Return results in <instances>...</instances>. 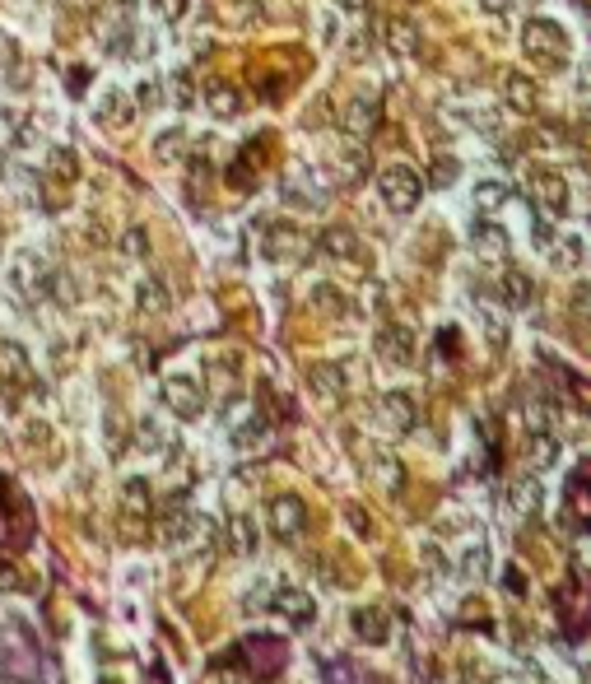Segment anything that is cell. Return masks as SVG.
<instances>
[{
    "mask_svg": "<svg viewBox=\"0 0 591 684\" xmlns=\"http://www.w3.org/2000/svg\"><path fill=\"white\" fill-rule=\"evenodd\" d=\"M121 508L131 512V517H149V512H154V494H149V480H140V475L121 480Z\"/></svg>",
    "mask_w": 591,
    "mask_h": 684,
    "instance_id": "obj_32",
    "label": "cell"
},
{
    "mask_svg": "<svg viewBox=\"0 0 591 684\" xmlns=\"http://www.w3.org/2000/svg\"><path fill=\"white\" fill-rule=\"evenodd\" d=\"M131 98H135V112H163V108H168V80L145 75V80L131 89Z\"/></svg>",
    "mask_w": 591,
    "mask_h": 684,
    "instance_id": "obj_31",
    "label": "cell"
},
{
    "mask_svg": "<svg viewBox=\"0 0 591 684\" xmlns=\"http://www.w3.org/2000/svg\"><path fill=\"white\" fill-rule=\"evenodd\" d=\"M582 261H587V238H582V233H564V238L550 242V266L559 270V275L582 270Z\"/></svg>",
    "mask_w": 591,
    "mask_h": 684,
    "instance_id": "obj_24",
    "label": "cell"
},
{
    "mask_svg": "<svg viewBox=\"0 0 591 684\" xmlns=\"http://www.w3.org/2000/svg\"><path fill=\"white\" fill-rule=\"evenodd\" d=\"M47 261H42L38 252H33V247H19V252L10 256V270H5V275H10V289L14 294H24V298H42V284H47Z\"/></svg>",
    "mask_w": 591,
    "mask_h": 684,
    "instance_id": "obj_10",
    "label": "cell"
},
{
    "mask_svg": "<svg viewBox=\"0 0 591 684\" xmlns=\"http://www.w3.org/2000/svg\"><path fill=\"white\" fill-rule=\"evenodd\" d=\"M368 475H373L382 489H401V461L391 452H368Z\"/></svg>",
    "mask_w": 591,
    "mask_h": 684,
    "instance_id": "obj_36",
    "label": "cell"
},
{
    "mask_svg": "<svg viewBox=\"0 0 591 684\" xmlns=\"http://www.w3.org/2000/svg\"><path fill=\"white\" fill-rule=\"evenodd\" d=\"M266 443H270V424L261 415L242 419L238 429H233V447H238V452H256V447H266Z\"/></svg>",
    "mask_w": 591,
    "mask_h": 684,
    "instance_id": "obj_35",
    "label": "cell"
},
{
    "mask_svg": "<svg viewBox=\"0 0 591 684\" xmlns=\"http://www.w3.org/2000/svg\"><path fill=\"white\" fill-rule=\"evenodd\" d=\"M452 121H457V126H471V131H480V135H498V126H503L498 112L484 108V103H475V108H457L452 112Z\"/></svg>",
    "mask_w": 591,
    "mask_h": 684,
    "instance_id": "obj_34",
    "label": "cell"
},
{
    "mask_svg": "<svg viewBox=\"0 0 591 684\" xmlns=\"http://www.w3.org/2000/svg\"><path fill=\"white\" fill-rule=\"evenodd\" d=\"M5 684H28V680H5Z\"/></svg>",
    "mask_w": 591,
    "mask_h": 684,
    "instance_id": "obj_53",
    "label": "cell"
},
{
    "mask_svg": "<svg viewBox=\"0 0 591 684\" xmlns=\"http://www.w3.org/2000/svg\"><path fill=\"white\" fill-rule=\"evenodd\" d=\"M219 684H247V680H238V675H229V680H219Z\"/></svg>",
    "mask_w": 591,
    "mask_h": 684,
    "instance_id": "obj_50",
    "label": "cell"
},
{
    "mask_svg": "<svg viewBox=\"0 0 591 684\" xmlns=\"http://www.w3.org/2000/svg\"><path fill=\"white\" fill-rule=\"evenodd\" d=\"M266 522H270V531H275L280 540L303 536V526H308V503H303V498H294V494H280L266 508Z\"/></svg>",
    "mask_w": 591,
    "mask_h": 684,
    "instance_id": "obj_12",
    "label": "cell"
},
{
    "mask_svg": "<svg viewBox=\"0 0 591 684\" xmlns=\"http://www.w3.org/2000/svg\"><path fill=\"white\" fill-rule=\"evenodd\" d=\"M345 131L359 140V135H368V126H373V98H350V108H345V121H340Z\"/></svg>",
    "mask_w": 591,
    "mask_h": 684,
    "instance_id": "obj_39",
    "label": "cell"
},
{
    "mask_svg": "<svg viewBox=\"0 0 591 684\" xmlns=\"http://www.w3.org/2000/svg\"><path fill=\"white\" fill-rule=\"evenodd\" d=\"M373 191H377V201H382V210H391L396 219H405V215H415L419 205H424L429 182H424V173H415L410 163H387V168L377 173Z\"/></svg>",
    "mask_w": 591,
    "mask_h": 684,
    "instance_id": "obj_2",
    "label": "cell"
},
{
    "mask_svg": "<svg viewBox=\"0 0 591 684\" xmlns=\"http://www.w3.org/2000/svg\"><path fill=\"white\" fill-rule=\"evenodd\" d=\"M224 540H229V550L238 554V559H252L256 545H261V531H256L252 517H242V512H233L229 526H224Z\"/></svg>",
    "mask_w": 591,
    "mask_h": 684,
    "instance_id": "obj_25",
    "label": "cell"
},
{
    "mask_svg": "<svg viewBox=\"0 0 591 684\" xmlns=\"http://www.w3.org/2000/svg\"><path fill=\"white\" fill-rule=\"evenodd\" d=\"M159 401H163V410L168 415H177V419H201L205 415V405H210V396H205V382L196 373H168L159 382Z\"/></svg>",
    "mask_w": 591,
    "mask_h": 684,
    "instance_id": "obj_5",
    "label": "cell"
},
{
    "mask_svg": "<svg viewBox=\"0 0 591 684\" xmlns=\"http://www.w3.org/2000/svg\"><path fill=\"white\" fill-rule=\"evenodd\" d=\"M187 149H191L187 126H163V131L149 135V154H154V163H163V168L182 163L187 159Z\"/></svg>",
    "mask_w": 591,
    "mask_h": 684,
    "instance_id": "obj_19",
    "label": "cell"
},
{
    "mask_svg": "<svg viewBox=\"0 0 591 684\" xmlns=\"http://www.w3.org/2000/svg\"><path fill=\"white\" fill-rule=\"evenodd\" d=\"M247 605L289 619L294 629H312V624H317V601H312L303 587H289V582H261V587L247 596Z\"/></svg>",
    "mask_w": 591,
    "mask_h": 684,
    "instance_id": "obj_3",
    "label": "cell"
},
{
    "mask_svg": "<svg viewBox=\"0 0 591 684\" xmlns=\"http://www.w3.org/2000/svg\"><path fill=\"white\" fill-rule=\"evenodd\" d=\"M503 94H508V108L512 112H531L540 103L536 80H526V75H517V70H508V75H503Z\"/></svg>",
    "mask_w": 591,
    "mask_h": 684,
    "instance_id": "obj_30",
    "label": "cell"
},
{
    "mask_svg": "<svg viewBox=\"0 0 591 684\" xmlns=\"http://www.w3.org/2000/svg\"><path fill=\"white\" fill-rule=\"evenodd\" d=\"M196 526H201V517H196V508H187L182 498H173V503L163 508V517H159V531H163L168 545H191Z\"/></svg>",
    "mask_w": 591,
    "mask_h": 684,
    "instance_id": "obj_16",
    "label": "cell"
},
{
    "mask_svg": "<svg viewBox=\"0 0 591 684\" xmlns=\"http://www.w3.org/2000/svg\"><path fill=\"white\" fill-rule=\"evenodd\" d=\"M308 303L317 312H322L326 322H345V317H354V298L340 289V284H312V294H308Z\"/></svg>",
    "mask_w": 591,
    "mask_h": 684,
    "instance_id": "obj_20",
    "label": "cell"
},
{
    "mask_svg": "<svg viewBox=\"0 0 591 684\" xmlns=\"http://www.w3.org/2000/svg\"><path fill=\"white\" fill-rule=\"evenodd\" d=\"M163 52L159 42V28H135V42H131V61H154Z\"/></svg>",
    "mask_w": 591,
    "mask_h": 684,
    "instance_id": "obj_41",
    "label": "cell"
},
{
    "mask_svg": "<svg viewBox=\"0 0 591 684\" xmlns=\"http://www.w3.org/2000/svg\"><path fill=\"white\" fill-rule=\"evenodd\" d=\"M322 252L331 256V261H345V266H363V261H368V247H363V238L354 228H326Z\"/></svg>",
    "mask_w": 591,
    "mask_h": 684,
    "instance_id": "obj_18",
    "label": "cell"
},
{
    "mask_svg": "<svg viewBox=\"0 0 591 684\" xmlns=\"http://www.w3.org/2000/svg\"><path fill=\"white\" fill-rule=\"evenodd\" d=\"M471 201H475V210H484V215H498L512 196H508V187H503L498 177H475V182H471Z\"/></svg>",
    "mask_w": 591,
    "mask_h": 684,
    "instance_id": "obj_28",
    "label": "cell"
},
{
    "mask_svg": "<svg viewBox=\"0 0 591 684\" xmlns=\"http://www.w3.org/2000/svg\"><path fill=\"white\" fill-rule=\"evenodd\" d=\"M387 33H391V47H396V52H415V33H410L405 19H391Z\"/></svg>",
    "mask_w": 591,
    "mask_h": 684,
    "instance_id": "obj_44",
    "label": "cell"
},
{
    "mask_svg": "<svg viewBox=\"0 0 591 684\" xmlns=\"http://www.w3.org/2000/svg\"><path fill=\"white\" fill-rule=\"evenodd\" d=\"M471 252H475V261H484V266H503V261H508V252H512L508 228L498 224L494 215L475 219V224H471Z\"/></svg>",
    "mask_w": 591,
    "mask_h": 684,
    "instance_id": "obj_11",
    "label": "cell"
},
{
    "mask_svg": "<svg viewBox=\"0 0 591 684\" xmlns=\"http://www.w3.org/2000/svg\"><path fill=\"white\" fill-rule=\"evenodd\" d=\"M42 298H52L56 308H75V303H80V289H75V280H70L66 270H47Z\"/></svg>",
    "mask_w": 591,
    "mask_h": 684,
    "instance_id": "obj_33",
    "label": "cell"
},
{
    "mask_svg": "<svg viewBox=\"0 0 591 684\" xmlns=\"http://www.w3.org/2000/svg\"><path fill=\"white\" fill-rule=\"evenodd\" d=\"M489 568H494V554H489V545H484V540H471V545L457 554V573L466 577V582H484V577H489Z\"/></svg>",
    "mask_w": 591,
    "mask_h": 684,
    "instance_id": "obj_26",
    "label": "cell"
},
{
    "mask_svg": "<svg viewBox=\"0 0 591 684\" xmlns=\"http://www.w3.org/2000/svg\"><path fill=\"white\" fill-rule=\"evenodd\" d=\"M0 238H5V215H0Z\"/></svg>",
    "mask_w": 591,
    "mask_h": 684,
    "instance_id": "obj_51",
    "label": "cell"
},
{
    "mask_svg": "<svg viewBox=\"0 0 591 684\" xmlns=\"http://www.w3.org/2000/svg\"><path fill=\"white\" fill-rule=\"evenodd\" d=\"M475 5H480L484 14H494V19H498V14H508V5H512V0H475Z\"/></svg>",
    "mask_w": 591,
    "mask_h": 684,
    "instance_id": "obj_48",
    "label": "cell"
},
{
    "mask_svg": "<svg viewBox=\"0 0 591 684\" xmlns=\"http://www.w3.org/2000/svg\"><path fill=\"white\" fill-rule=\"evenodd\" d=\"M308 387L322 396V401H336L350 391V373L340 368V363H312L308 368Z\"/></svg>",
    "mask_w": 591,
    "mask_h": 684,
    "instance_id": "obj_23",
    "label": "cell"
},
{
    "mask_svg": "<svg viewBox=\"0 0 591 684\" xmlns=\"http://www.w3.org/2000/svg\"><path fill=\"white\" fill-rule=\"evenodd\" d=\"M526 187H531V201H536L540 215L564 219L573 210V187H568V177L559 168H545V163L526 168Z\"/></svg>",
    "mask_w": 591,
    "mask_h": 684,
    "instance_id": "obj_6",
    "label": "cell"
},
{
    "mask_svg": "<svg viewBox=\"0 0 591 684\" xmlns=\"http://www.w3.org/2000/svg\"><path fill=\"white\" fill-rule=\"evenodd\" d=\"M522 56L531 70H545V75H559V70L573 61V38L559 19H545V14H531L522 24Z\"/></svg>",
    "mask_w": 591,
    "mask_h": 684,
    "instance_id": "obj_1",
    "label": "cell"
},
{
    "mask_svg": "<svg viewBox=\"0 0 591 684\" xmlns=\"http://www.w3.org/2000/svg\"><path fill=\"white\" fill-rule=\"evenodd\" d=\"M331 5H336V10H359L363 0H331Z\"/></svg>",
    "mask_w": 591,
    "mask_h": 684,
    "instance_id": "obj_49",
    "label": "cell"
},
{
    "mask_svg": "<svg viewBox=\"0 0 591 684\" xmlns=\"http://www.w3.org/2000/svg\"><path fill=\"white\" fill-rule=\"evenodd\" d=\"M494 298L508 312H522V308H531V298H536V280H531L522 266H503L498 270V284H494Z\"/></svg>",
    "mask_w": 591,
    "mask_h": 684,
    "instance_id": "obj_13",
    "label": "cell"
},
{
    "mask_svg": "<svg viewBox=\"0 0 591 684\" xmlns=\"http://www.w3.org/2000/svg\"><path fill=\"white\" fill-rule=\"evenodd\" d=\"M373 349H377V359L391 363V368H410V363H415V331H405V326H382Z\"/></svg>",
    "mask_w": 591,
    "mask_h": 684,
    "instance_id": "obj_14",
    "label": "cell"
},
{
    "mask_svg": "<svg viewBox=\"0 0 591 684\" xmlns=\"http://www.w3.org/2000/svg\"><path fill=\"white\" fill-rule=\"evenodd\" d=\"M0 373L10 382H33V359L19 340H0Z\"/></svg>",
    "mask_w": 591,
    "mask_h": 684,
    "instance_id": "obj_27",
    "label": "cell"
},
{
    "mask_svg": "<svg viewBox=\"0 0 591 684\" xmlns=\"http://www.w3.org/2000/svg\"><path fill=\"white\" fill-rule=\"evenodd\" d=\"M135 447H140L145 456H163L168 447H173V433L163 429L154 415H145L140 424H135Z\"/></svg>",
    "mask_w": 591,
    "mask_h": 684,
    "instance_id": "obj_29",
    "label": "cell"
},
{
    "mask_svg": "<svg viewBox=\"0 0 591 684\" xmlns=\"http://www.w3.org/2000/svg\"><path fill=\"white\" fill-rule=\"evenodd\" d=\"M66 89H70V94H84V89H89V66H70Z\"/></svg>",
    "mask_w": 591,
    "mask_h": 684,
    "instance_id": "obj_46",
    "label": "cell"
},
{
    "mask_svg": "<svg viewBox=\"0 0 591 684\" xmlns=\"http://www.w3.org/2000/svg\"><path fill=\"white\" fill-rule=\"evenodd\" d=\"M345 56H350V61H363V56H368V38H363V33H354L350 47H345Z\"/></svg>",
    "mask_w": 591,
    "mask_h": 684,
    "instance_id": "obj_47",
    "label": "cell"
},
{
    "mask_svg": "<svg viewBox=\"0 0 591 684\" xmlns=\"http://www.w3.org/2000/svg\"><path fill=\"white\" fill-rule=\"evenodd\" d=\"M350 629H354V638L368 643V647L391 643V615L387 610H377V605H359V610L350 615Z\"/></svg>",
    "mask_w": 591,
    "mask_h": 684,
    "instance_id": "obj_17",
    "label": "cell"
},
{
    "mask_svg": "<svg viewBox=\"0 0 591 684\" xmlns=\"http://www.w3.org/2000/svg\"><path fill=\"white\" fill-rule=\"evenodd\" d=\"M168 89H173V98H168L173 108H182V112H187L191 103H196V84H191V75H187V70H177L173 80H168Z\"/></svg>",
    "mask_w": 591,
    "mask_h": 684,
    "instance_id": "obj_42",
    "label": "cell"
},
{
    "mask_svg": "<svg viewBox=\"0 0 591 684\" xmlns=\"http://www.w3.org/2000/svg\"><path fill=\"white\" fill-rule=\"evenodd\" d=\"M508 508L512 512H536L540 508V480H517L508 489Z\"/></svg>",
    "mask_w": 591,
    "mask_h": 684,
    "instance_id": "obj_40",
    "label": "cell"
},
{
    "mask_svg": "<svg viewBox=\"0 0 591 684\" xmlns=\"http://www.w3.org/2000/svg\"><path fill=\"white\" fill-rule=\"evenodd\" d=\"M205 108H210L215 121H238L247 112V94L229 80H210L205 84Z\"/></svg>",
    "mask_w": 591,
    "mask_h": 684,
    "instance_id": "obj_15",
    "label": "cell"
},
{
    "mask_svg": "<svg viewBox=\"0 0 591 684\" xmlns=\"http://www.w3.org/2000/svg\"><path fill=\"white\" fill-rule=\"evenodd\" d=\"M94 121H98V131H131L135 126V98H131V89H121V84H103L98 89V98H94Z\"/></svg>",
    "mask_w": 591,
    "mask_h": 684,
    "instance_id": "obj_8",
    "label": "cell"
},
{
    "mask_svg": "<svg viewBox=\"0 0 591 684\" xmlns=\"http://www.w3.org/2000/svg\"><path fill=\"white\" fill-rule=\"evenodd\" d=\"M256 252H261L266 266H294L298 256L308 252V238H303V228L294 219H266L256 228Z\"/></svg>",
    "mask_w": 591,
    "mask_h": 684,
    "instance_id": "obj_4",
    "label": "cell"
},
{
    "mask_svg": "<svg viewBox=\"0 0 591 684\" xmlns=\"http://www.w3.org/2000/svg\"><path fill=\"white\" fill-rule=\"evenodd\" d=\"M224 19H229L233 28H256L261 19H266V5H261V0H229Z\"/></svg>",
    "mask_w": 591,
    "mask_h": 684,
    "instance_id": "obj_38",
    "label": "cell"
},
{
    "mask_svg": "<svg viewBox=\"0 0 591 684\" xmlns=\"http://www.w3.org/2000/svg\"><path fill=\"white\" fill-rule=\"evenodd\" d=\"M149 5H154V14H159L163 24H182L191 10V0H149Z\"/></svg>",
    "mask_w": 591,
    "mask_h": 684,
    "instance_id": "obj_43",
    "label": "cell"
},
{
    "mask_svg": "<svg viewBox=\"0 0 591 684\" xmlns=\"http://www.w3.org/2000/svg\"><path fill=\"white\" fill-rule=\"evenodd\" d=\"M121 252H126V256H135V261H140V256L149 252L145 228H126V238H121Z\"/></svg>",
    "mask_w": 591,
    "mask_h": 684,
    "instance_id": "obj_45",
    "label": "cell"
},
{
    "mask_svg": "<svg viewBox=\"0 0 591 684\" xmlns=\"http://www.w3.org/2000/svg\"><path fill=\"white\" fill-rule=\"evenodd\" d=\"M135 308L145 312V317H168V312H173V289H168V280L145 275V280L135 284Z\"/></svg>",
    "mask_w": 591,
    "mask_h": 684,
    "instance_id": "obj_21",
    "label": "cell"
},
{
    "mask_svg": "<svg viewBox=\"0 0 591 684\" xmlns=\"http://www.w3.org/2000/svg\"><path fill=\"white\" fill-rule=\"evenodd\" d=\"M42 177L56 182V187H75V182H80V154L66 145L47 149V154H42Z\"/></svg>",
    "mask_w": 591,
    "mask_h": 684,
    "instance_id": "obj_22",
    "label": "cell"
},
{
    "mask_svg": "<svg viewBox=\"0 0 591 684\" xmlns=\"http://www.w3.org/2000/svg\"><path fill=\"white\" fill-rule=\"evenodd\" d=\"M377 424L387 433H396V438L415 433V424H419L415 396H410V391H382V396H377Z\"/></svg>",
    "mask_w": 591,
    "mask_h": 684,
    "instance_id": "obj_9",
    "label": "cell"
},
{
    "mask_svg": "<svg viewBox=\"0 0 591 684\" xmlns=\"http://www.w3.org/2000/svg\"><path fill=\"white\" fill-rule=\"evenodd\" d=\"M284 205H294L303 215H317V210L331 205V182L312 163H294L289 177H284Z\"/></svg>",
    "mask_w": 591,
    "mask_h": 684,
    "instance_id": "obj_7",
    "label": "cell"
},
{
    "mask_svg": "<svg viewBox=\"0 0 591 684\" xmlns=\"http://www.w3.org/2000/svg\"><path fill=\"white\" fill-rule=\"evenodd\" d=\"M66 5H89V0H66Z\"/></svg>",
    "mask_w": 591,
    "mask_h": 684,
    "instance_id": "obj_52",
    "label": "cell"
},
{
    "mask_svg": "<svg viewBox=\"0 0 591 684\" xmlns=\"http://www.w3.org/2000/svg\"><path fill=\"white\" fill-rule=\"evenodd\" d=\"M526 438H531V456H536V466H554V461H559V433H550L545 424H536Z\"/></svg>",
    "mask_w": 591,
    "mask_h": 684,
    "instance_id": "obj_37",
    "label": "cell"
}]
</instances>
